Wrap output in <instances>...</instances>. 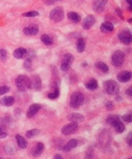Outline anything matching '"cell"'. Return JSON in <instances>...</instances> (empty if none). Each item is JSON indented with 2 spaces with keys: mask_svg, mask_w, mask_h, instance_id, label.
<instances>
[{
  "mask_svg": "<svg viewBox=\"0 0 132 159\" xmlns=\"http://www.w3.org/2000/svg\"><path fill=\"white\" fill-rule=\"evenodd\" d=\"M15 85L19 91H25L28 89H31V80L25 75H20L15 79Z\"/></svg>",
  "mask_w": 132,
  "mask_h": 159,
  "instance_id": "obj_1",
  "label": "cell"
},
{
  "mask_svg": "<svg viewBox=\"0 0 132 159\" xmlns=\"http://www.w3.org/2000/svg\"><path fill=\"white\" fill-rule=\"evenodd\" d=\"M84 102V96L81 92L76 91L72 93L70 99V106L72 108H78L80 107Z\"/></svg>",
  "mask_w": 132,
  "mask_h": 159,
  "instance_id": "obj_2",
  "label": "cell"
},
{
  "mask_svg": "<svg viewBox=\"0 0 132 159\" xmlns=\"http://www.w3.org/2000/svg\"><path fill=\"white\" fill-rule=\"evenodd\" d=\"M104 89L105 91L112 95V96H117L119 93V85L117 84L114 80H107L104 83Z\"/></svg>",
  "mask_w": 132,
  "mask_h": 159,
  "instance_id": "obj_3",
  "label": "cell"
},
{
  "mask_svg": "<svg viewBox=\"0 0 132 159\" xmlns=\"http://www.w3.org/2000/svg\"><path fill=\"white\" fill-rule=\"evenodd\" d=\"M64 17V11L61 7L54 8L50 12V19L55 22H59Z\"/></svg>",
  "mask_w": 132,
  "mask_h": 159,
  "instance_id": "obj_4",
  "label": "cell"
},
{
  "mask_svg": "<svg viewBox=\"0 0 132 159\" xmlns=\"http://www.w3.org/2000/svg\"><path fill=\"white\" fill-rule=\"evenodd\" d=\"M117 38L124 44H131V32L127 29L121 30L119 33L117 34Z\"/></svg>",
  "mask_w": 132,
  "mask_h": 159,
  "instance_id": "obj_5",
  "label": "cell"
},
{
  "mask_svg": "<svg viewBox=\"0 0 132 159\" xmlns=\"http://www.w3.org/2000/svg\"><path fill=\"white\" fill-rule=\"evenodd\" d=\"M124 62H125V53L121 51H116L112 55V63L114 66H121Z\"/></svg>",
  "mask_w": 132,
  "mask_h": 159,
  "instance_id": "obj_6",
  "label": "cell"
},
{
  "mask_svg": "<svg viewBox=\"0 0 132 159\" xmlns=\"http://www.w3.org/2000/svg\"><path fill=\"white\" fill-rule=\"evenodd\" d=\"M74 61V56L71 53H66L65 55L63 58L62 62H61V66H60V69L63 71H66L68 70L71 66V65Z\"/></svg>",
  "mask_w": 132,
  "mask_h": 159,
  "instance_id": "obj_7",
  "label": "cell"
},
{
  "mask_svg": "<svg viewBox=\"0 0 132 159\" xmlns=\"http://www.w3.org/2000/svg\"><path fill=\"white\" fill-rule=\"evenodd\" d=\"M77 128H78V123L71 122L70 124H67L64 126L61 130V132L64 136H69V135L73 134L77 131Z\"/></svg>",
  "mask_w": 132,
  "mask_h": 159,
  "instance_id": "obj_8",
  "label": "cell"
},
{
  "mask_svg": "<svg viewBox=\"0 0 132 159\" xmlns=\"http://www.w3.org/2000/svg\"><path fill=\"white\" fill-rule=\"evenodd\" d=\"M107 4V0H95L93 4V10L97 13H100L105 10Z\"/></svg>",
  "mask_w": 132,
  "mask_h": 159,
  "instance_id": "obj_9",
  "label": "cell"
},
{
  "mask_svg": "<svg viewBox=\"0 0 132 159\" xmlns=\"http://www.w3.org/2000/svg\"><path fill=\"white\" fill-rule=\"evenodd\" d=\"M31 80V89H34L35 90H41L42 87V81L41 77L39 75H34L32 77Z\"/></svg>",
  "mask_w": 132,
  "mask_h": 159,
  "instance_id": "obj_10",
  "label": "cell"
},
{
  "mask_svg": "<svg viewBox=\"0 0 132 159\" xmlns=\"http://www.w3.org/2000/svg\"><path fill=\"white\" fill-rule=\"evenodd\" d=\"M39 32V27L37 24H30L28 27H25L23 29V33L25 35H35Z\"/></svg>",
  "mask_w": 132,
  "mask_h": 159,
  "instance_id": "obj_11",
  "label": "cell"
},
{
  "mask_svg": "<svg viewBox=\"0 0 132 159\" xmlns=\"http://www.w3.org/2000/svg\"><path fill=\"white\" fill-rule=\"evenodd\" d=\"M96 19L94 16L88 15V16H86L85 19L82 22V28L84 30H89L90 28L94 26V24L95 23Z\"/></svg>",
  "mask_w": 132,
  "mask_h": 159,
  "instance_id": "obj_12",
  "label": "cell"
},
{
  "mask_svg": "<svg viewBox=\"0 0 132 159\" xmlns=\"http://www.w3.org/2000/svg\"><path fill=\"white\" fill-rule=\"evenodd\" d=\"M117 78L120 83H126L130 81L131 79V71H127V70L120 71L117 74Z\"/></svg>",
  "mask_w": 132,
  "mask_h": 159,
  "instance_id": "obj_13",
  "label": "cell"
},
{
  "mask_svg": "<svg viewBox=\"0 0 132 159\" xmlns=\"http://www.w3.org/2000/svg\"><path fill=\"white\" fill-rule=\"evenodd\" d=\"M41 109V104L33 103L29 107V108L27 111V117L28 118H32L36 115L38 112Z\"/></svg>",
  "mask_w": 132,
  "mask_h": 159,
  "instance_id": "obj_14",
  "label": "cell"
},
{
  "mask_svg": "<svg viewBox=\"0 0 132 159\" xmlns=\"http://www.w3.org/2000/svg\"><path fill=\"white\" fill-rule=\"evenodd\" d=\"M44 144L43 143H41V142H38L35 145H34V147L32 149V156L33 157H39V156H41L43 152H44Z\"/></svg>",
  "mask_w": 132,
  "mask_h": 159,
  "instance_id": "obj_15",
  "label": "cell"
},
{
  "mask_svg": "<svg viewBox=\"0 0 132 159\" xmlns=\"http://www.w3.org/2000/svg\"><path fill=\"white\" fill-rule=\"evenodd\" d=\"M114 30L113 24L111 22H103L102 24L100 25V31L103 33H112Z\"/></svg>",
  "mask_w": 132,
  "mask_h": 159,
  "instance_id": "obj_16",
  "label": "cell"
},
{
  "mask_svg": "<svg viewBox=\"0 0 132 159\" xmlns=\"http://www.w3.org/2000/svg\"><path fill=\"white\" fill-rule=\"evenodd\" d=\"M67 119L71 122L80 123V122H82L84 120V116L80 115V114H77V113H73V114H70V115H68Z\"/></svg>",
  "mask_w": 132,
  "mask_h": 159,
  "instance_id": "obj_17",
  "label": "cell"
},
{
  "mask_svg": "<svg viewBox=\"0 0 132 159\" xmlns=\"http://www.w3.org/2000/svg\"><path fill=\"white\" fill-rule=\"evenodd\" d=\"M13 55H14V57H15V59H23L25 56L28 55V51H27V49H25V48H17V49H15Z\"/></svg>",
  "mask_w": 132,
  "mask_h": 159,
  "instance_id": "obj_18",
  "label": "cell"
},
{
  "mask_svg": "<svg viewBox=\"0 0 132 159\" xmlns=\"http://www.w3.org/2000/svg\"><path fill=\"white\" fill-rule=\"evenodd\" d=\"M85 87L88 90H95L98 88V81L95 78H91L88 82L85 83Z\"/></svg>",
  "mask_w": 132,
  "mask_h": 159,
  "instance_id": "obj_19",
  "label": "cell"
},
{
  "mask_svg": "<svg viewBox=\"0 0 132 159\" xmlns=\"http://www.w3.org/2000/svg\"><path fill=\"white\" fill-rule=\"evenodd\" d=\"M15 139H16V143H17V145L21 149H25L27 148L28 146V142L26 140L25 138H23L22 136H21L20 134H16L15 135Z\"/></svg>",
  "mask_w": 132,
  "mask_h": 159,
  "instance_id": "obj_20",
  "label": "cell"
},
{
  "mask_svg": "<svg viewBox=\"0 0 132 159\" xmlns=\"http://www.w3.org/2000/svg\"><path fill=\"white\" fill-rule=\"evenodd\" d=\"M77 144H78V142H77V139H71V140H70L67 144L64 146V148H63V150L64 151V152H70L71 150H73V149H75L76 147L77 146Z\"/></svg>",
  "mask_w": 132,
  "mask_h": 159,
  "instance_id": "obj_21",
  "label": "cell"
},
{
  "mask_svg": "<svg viewBox=\"0 0 132 159\" xmlns=\"http://www.w3.org/2000/svg\"><path fill=\"white\" fill-rule=\"evenodd\" d=\"M112 126H113L114 129H115V131H116L117 133H122L125 129V125H124V123L121 121V120H117V121L114 122Z\"/></svg>",
  "mask_w": 132,
  "mask_h": 159,
  "instance_id": "obj_22",
  "label": "cell"
},
{
  "mask_svg": "<svg viewBox=\"0 0 132 159\" xmlns=\"http://www.w3.org/2000/svg\"><path fill=\"white\" fill-rule=\"evenodd\" d=\"M67 17H68V19H70V21L76 22V23L81 22V16H80V15L78 13H77V12H74V11L68 12Z\"/></svg>",
  "mask_w": 132,
  "mask_h": 159,
  "instance_id": "obj_23",
  "label": "cell"
},
{
  "mask_svg": "<svg viewBox=\"0 0 132 159\" xmlns=\"http://www.w3.org/2000/svg\"><path fill=\"white\" fill-rule=\"evenodd\" d=\"M1 102H2V104H3L4 106L11 107V106L14 104V102H15V99H14L13 96H5V97H4V98L2 99Z\"/></svg>",
  "mask_w": 132,
  "mask_h": 159,
  "instance_id": "obj_24",
  "label": "cell"
},
{
  "mask_svg": "<svg viewBox=\"0 0 132 159\" xmlns=\"http://www.w3.org/2000/svg\"><path fill=\"white\" fill-rule=\"evenodd\" d=\"M86 48V42L83 38H79L77 41V50L78 52H83Z\"/></svg>",
  "mask_w": 132,
  "mask_h": 159,
  "instance_id": "obj_25",
  "label": "cell"
},
{
  "mask_svg": "<svg viewBox=\"0 0 132 159\" xmlns=\"http://www.w3.org/2000/svg\"><path fill=\"white\" fill-rule=\"evenodd\" d=\"M41 39V41H42L45 45H46V46H51V45L53 43L52 38H51L50 35H48V34H42Z\"/></svg>",
  "mask_w": 132,
  "mask_h": 159,
  "instance_id": "obj_26",
  "label": "cell"
},
{
  "mask_svg": "<svg viewBox=\"0 0 132 159\" xmlns=\"http://www.w3.org/2000/svg\"><path fill=\"white\" fill-rule=\"evenodd\" d=\"M96 68H98L100 71H102L104 73H107L109 71V67L107 66V64L103 63V62H97L95 63Z\"/></svg>",
  "mask_w": 132,
  "mask_h": 159,
  "instance_id": "obj_27",
  "label": "cell"
},
{
  "mask_svg": "<svg viewBox=\"0 0 132 159\" xmlns=\"http://www.w3.org/2000/svg\"><path fill=\"white\" fill-rule=\"evenodd\" d=\"M59 95H60V91H59V86H58V87L54 88V90L52 92L49 93L47 96L48 98H50L51 100H55L58 97H59Z\"/></svg>",
  "mask_w": 132,
  "mask_h": 159,
  "instance_id": "obj_28",
  "label": "cell"
},
{
  "mask_svg": "<svg viewBox=\"0 0 132 159\" xmlns=\"http://www.w3.org/2000/svg\"><path fill=\"white\" fill-rule=\"evenodd\" d=\"M40 130L39 129H31L29 130L27 133H26V137L28 138V139H32V138L35 137L37 135H39L40 134Z\"/></svg>",
  "mask_w": 132,
  "mask_h": 159,
  "instance_id": "obj_29",
  "label": "cell"
},
{
  "mask_svg": "<svg viewBox=\"0 0 132 159\" xmlns=\"http://www.w3.org/2000/svg\"><path fill=\"white\" fill-rule=\"evenodd\" d=\"M117 120H120V117H119L118 115H110L107 118V124H109V125H112L114 122L117 121Z\"/></svg>",
  "mask_w": 132,
  "mask_h": 159,
  "instance_id": "obj_30",
  "label": "cell"
},
{
  "mask_svg": "<svg viewBox=\"0 0 132 159\" xmlns=\"http://www.w3.org/2000/svg\"><path fill=\"white\" fill-rule=\"evenodd\" d=\"M7 128L4 125H0V139H4L7 137Z\"/></svg>",
  "mask_w": 132,
  "mask_h": 159,
  "instance_id": "obj_31",
  "label": "cell"
},
{
  "mask_svg": "<svg viewBox=\"0 0 132 159\" xmlns=\"http://www.w3.org/2000/svg\"><path fill=\"white\" fill-rule=\"evenodd\" d=\"M39 16V12L35 11H29V12H25V13L22 14L23 17H35V16Z\"/></svg>",
  "mask_w": 132,
  "mask_h": 159,
  "instance_id": "obj_32",
  "label": "cell"
},
{
  "mask_svg": "<svg viewBox=\"0 0 132 159\" xmlns=\"http://www.w3.org/2000/svg\"><path fill=\"white\" fill-rule=\"evenodd\" d=\"M23 66L28 70H31V68H32V60H31L30 58H27L25 59L24 64H23Z\"/></svg>",
  "mask_w": 132,
  "mask_h": 159,
  "instance_id": "obj_33",
  "label": "cell"
},
{
  "mask_svg": "<svg viewBox=\"0 0 132 159\" xmlns=\"http://www.w3.org/2000/svg\"><path fill=\"white\" fill-rule=\"evenodd\" d=\"M123 120H125V122H127V123H130L132 121V115L131 113H128V114H126V115H123Z\"/></svg>",
  "mask_w": 132,
  "mask_h": 159,
  "instance_id": "obj_34",
  "label": "cell"
},
{
  "mask_svg": "<svg viewBox=\"0 0 132 159\" xmlns=\"http://www.w3.org/2000/svg\"><path fill=\"white\" fill-rule=\"evenodd\" d=\"M0 59L2 61H5L7 59V52L4 49H0Z\"/></svg>",
  "mask_w": 132,
  "mask_h": 159,
  "instance_id": "obj_35",
  "label": "cell"
},
{
  "mask_svg": "<svg viewBox=\"0 0 132 159\" xmlns=\"http://www.w3.org/2000/svg\"><path fill=\"white\" fill-rule=\"evenodd\" d=\"M10 91V87L8 86H0V96L4 95Z\"/></svg>",
  "mask_w": 132,
  "mask_h": 159,
  "instance_id": "obj_36",
  "label": "cell"
},
{
  "mask_svg": "<svg viewBox=\"0 0 132 159\" xmlns=\"http://www.w3.org/2000/svg\"><path fill=\"white\" fill-rule=\"evenodd\" d=\"M106 107H107V109L108 111H112V110H113L114 108V104L113 102H112V101H108L106 102Z\"/></svg>",
  "mask_w": 132,
  "mask_h": 159,
  "instance_id": "obj_37",
  "label": "cell"
},
{
  "mask_svg": "<svg viewBox=\"0 0 132 159\" xmlns=\"http://www.w3.org/2000/svg\"><path fill=\"white\" fill-rule=\"evenodd\" d=\"M94 157V150L92 147H89V148L87 150V152H86V157H88V158H92Z\"/></svg>",
  "mask_w": 132,
  "mask_h": 159,
  "instance_id": "obj_38",
  "label": "cell"
},
{
  "mask_svg": "<svg viewBox=\"0 0 132 159\" xmlns=\"http://www.w3.org/2000/svg\"><path fill=\"white\" fill-rule=\"evenodd\" d=\"M131 132L129 133L128 137H127V139H126V141H127V144H128V145L130 146V147H131L132 146V139H131Z\"/></svg>",
  "mask_w": 132,
  "mask_h": 159,
  "instance_id": "obj_39",
  "label": "cell"
},
{
  "mask_svg": "<svg viewBox=\"0 0 132 159\" xmlns=\"http://www.w3.org/2000/svg\"><path fill=\"white\" fill-rule=\"evenodd\" d=\"M115 11H116V14L120 17V19H121V20H124V16H123V13H122L121 10H120L119 8H116Z\"/></svg>",
  "mask_w": 132,
  "mask_h": 159,
  "instance_id": "obj_40",
  "label": "cell"
},
{
  "mask_svg": "<svg viewBox=\"0 0 132 159\" xmlns=\"http://www.w3.org/2000/svg\"><path fill=\"white\" fill-rule=\"evenodd\" d=\"M125 94H126V95H127L128 96H130V97H131L132 96V88L131 87H130V88H128V89H126Z\"/></svg>",
  "mask_w": 132,
  "mask_h": 159,
  "instance_id": "obj_41",
  "label": "cell"
},
{
  "mask_svg": "<svg viewBox=\"0 0 132 159\" xmlns=\"http://www.w3.org/2000/svg\"><path fill=\"white\" fill-rule=\"evenodd\" d=\"M53 158H54V159H62L63 157L61 155H59V154H57V155H55L54 157H53Z\"/></svg>",
  "mask_w": 132,
  "mask_h": 159,
  "instance_id": "obj_42",
  "label": "cell"
},
{
  "mask_svg": "<svg viewBox=\"0 0 132 159\" xmlns=\"http://www.w3.org/2000/svg\"><path fill=\"white\" fill-rule=\"evenodd\" d=\"M126 2L128 3L129 5H131V4H132V0H126Z\"/></svg>",
  "mask_w": 132,
  "mask_h": 159,
  "instance_id": "obj_43",
  "label": "cell"
},
{
  "mask_svg": "<svg viewBox=\"0 0 132 159\" xmlns=\"http://www.w3.org/2000/svg\"><path fill=\"white\" fill-rule=\"evenodd\" d=\"M128 10H129V11H132V9H131V5H129Z\"/></svg>",
  "mask_w": 132,
  "mask_h": 159,
  "instance_id": "obj_44",
  "label": "cell"
},
{
  "mask_svg": "<svg viewBox=\"0 0 132 159\" xmlns=\"http://www.w3.org/2000/svg\"><path fill=\"white\" fill-rule=\"evenodd\" d=\"M131 21H132V18H130L128 20V22H129V23H131V22H132Z\"/></svg>",
  "mask_w": 132,
  "mask_h": 159,
  "instance_id": "obj_45",
  "label": "cell"
},
{
  "mask_svg": "<svg viewBox=\"0 0 132 159\" xmlns=\"http://www.w3.org/2000/svg\"><path fill=\"white\" fill-rule=\"evenodd\" d=\"M82 66H87V64L83 63V65H82Z\"/></svg>",
  "mask_w": 132,
  "mask_h": 159,
  "instance_id": "obj_46",
  "label": "cell"
}]
</instances>
